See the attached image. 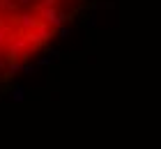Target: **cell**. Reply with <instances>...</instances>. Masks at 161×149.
Listing matches in <instances>:
<instances>
[{"mask_svg":"<svg viewBox=\"0 0 161 149\" xmlns=\"http://www.w3.org/2000/svg\"><path fill=\"white\" fill-rule=\"evenodd\" d=\"M19 23H21V28H25V30H35V28L42 25V21H37V16H32V14H21Z\"/></svg>","mask_w":161,"mask_h":149,"instance_id":"obj_1","label":"cell"},{"mask_svg":"<svg viewBox=\"0 0 161 149\" xmlns=\"http://www.w3.org/2000/svg\"><path fill=\"white\" fill-rule=\"evenodd\" d=\"M23 96H25V89L23 87H14V94H12L14 101H23Z\"/></svg>","mask_w":161,"mask_h":149,"instance_id":"obj_2","label":"cell"},{"mask_svg":"<svg viewBox=\"0 0 161 149\" xmlns=\"http://www.w3.org/2000/svg\"><path fill=\"white\" fill-rule=\"evenodd\" d=\"M14 7L16 5H14L12 0H0V9H14Z\"/></svg>","mask_w":161,"mask_h":149,"instance_id":"obj_3","label":"cell"},{"mask_svg":"<svg viewBox=\"0 0 161 149\" xmlns=\"http://www.w3.org/2000/svg\"><path fill=\"white\" fill-rule=\"evenodd\" d=\"M55 3L58 0H42V5H37V7H55Z\"/></svg>","mask_w":161,"mask_h":149,"instance_id":"obj_4","label":"cell"},{"mask_svg":"<svg viewBox=\"0 0 161 149\" xmlns=\"http://www.w3.org/2000/svg\"><path fill=\"white\" fill-rule=\"evenodd\" d=\"M35 69H37V67H35V64H25V67H23V69H21V71H23V73H32Z\"/></svg>","mask_w":161,"mask_h":149,"instance_id":"obj_5","label":"cell"},{"mask_svg":"<svg viewBox=\"0 0 161 149\" xmlns=\"http://www.w3.org/2000/svg\"><path fill=\"white\" fill-rule=\"evenodd\" d=\"M67 35H69V28H64V25H62V28H60V39H64Z\"/></svg>","mask_w":161,"mask_h":149,"instance_id":"obj_6","label":"cell"},{"mask_svg":"<svg viewBox=\"0 0 161 149\" xmlns=\"http://www.w3.org/2000/svg\"><path fill=\"white\" fill-rule=\"evenodd\" d=\"M39 64H42V67H46V64H51V57H42V60H39Z\"/></svg>","mask_w":161,"mask_h":149,"instance_id":"obj_7","label":"cell"},{"mask_svg":"<svg viewBox=\"0 0 161 149\" xmlns=\"http://www.w3.org/2000/svg\"><path fill=\"white\" fill-rule=\"evenodd\" d=\"M19 3H21V5H30L32 0H19Z\"/></svg>","mask_w":161,"mask_h":149,"instance_id":"obj_8","label":"cell"},{"mask_svg":"<svg viewBox=\"0 0 161 149\" xmlns=\"http://www.w3.org/2000/svg\"><path fill=\"white\" fill-rule=\"evenodd\" d=\"M0 69H5V60H0Z\"/></svg>","mask_w":161,"mask_h":149,"instance_id":"obj_9","label":"cell"}]
</instances>
